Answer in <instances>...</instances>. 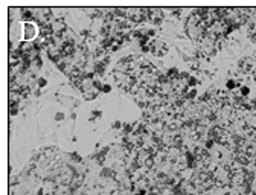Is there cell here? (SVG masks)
I'll use <instances>...</instances> for the list:
<instances>
[{
    "label": "cell",
    "instance_id": "5bb4252c",
    "mask_svg": "<svg viewBox=\"0 0 256 195\" xmlns=\"http://www.w3.org/2000/svg\"><path fill=\"white\" fill-rule=\"evenodd\" d=\"M55 119H56V121H63V119H64V114H63V113H58V114L55 116Z\"/></svg>",
    "mask_w": 256,
    "mask_h": 195
},
{
    "label": "cell",
    "instance_id": "6da1fadb",
    "mask_svg": "<svg viewBox=\"0 0 256 195\" xmlns=\"http://www.w3.org/2000/svg\"><path fill=\"white\" fill-rule=\"evenodd\" d=\"M148 50L156 56H163V55L168 54V44L163 41V40L154 38V40H151V43H149Z\"/></svg>",
    "mask_w": 256,
    "mask_h": 195
},
{
    "label": "cell",
    "instance_id": "7a4b0ae2",
    "mask_svg": "<svg viewBox=\"0 0 256 195\" xmlns=\"http://www.w3.org/2000/svg\"><path fill=\"white\" fill-rule=\"evenodd\" d=\"M238 67H239L242 75H250L253 73V70L256 67V60L251 58V56H245V58H241L239 63H238Z\"/></svg>",
    "mask_w": 256,
    "mask_h": 195
},
{
    "label": "cell",
    "instance_id": "7c38bea8",
    "mask_svg": "<svg viewBox=\"0 0 256 195\" xmlns=\"http://www.w3.org/2000/svg\"><path fill=\"white\" fill-rule=\"evenodd\" d=\"M92 114H93V117H101V116H102V111H99V110H93Z\"/></svg>",
    "mask_w": 256,
    "mask_h": 195
},
{
    "label": "cell",
    "instance_id": "4fadbf2b",
    "mask_svg": "<svg viewBox=\"0 0 256 195\" xmlns=\"http://www.w3.org/2000/svg\"><path fill=\"white\" fill-rule=\"evenodd\" d=\"M72 159H73L75 162H81V157H79V154H76V153L72 154Z\"/></svg>",
    "mask_w": 256,
    "mask_h": 195
},
{
    "label": "cell",
    "instance_id": "3957f363",
    "mask_svg": "<svg viewBox=\"0 0 256 195\" xmlns=\"http://www.w3.org/2000/svg\"><path fill=\"white\" fill-rule=\"evenodd\" d=\"M163 19H165V12L162 9H156V8H149V14H148V20L151 21L153 25H162Z\"/></svg>",
    "mask_w": 256,
    "mask_h": 195
},
{
    "label": "cell",
    "instance_id": "30bf717a",
    "mask_svg": "<svg viewBox=\"0 0 256 195\" xmlns=\"http://www.w3.org/2000/svg\"><path fill=\"white\" fill-rule=\"evenodd\" d=\"M110 92H111V86H110V84H104L101 93H110Z\"/></svg>",
    "mask_w": 256,
    "mask_h": 195
},
{
    "label": "cell",
    "instance_id": "8fae6325",
    "mask_svg": "<svg viewBox=\"0 0 256 195\" xmlns=\"http://www.w3.org/2000/svg\"><path fill=\"white\" fill-rule=\"evenodd\" d=\"M122 127H123V123H122L121 121H116V122L113 123V128H114V130H121Z\"/></svg>",
    "mask_w": 256,
    "mask_h": 195
},
{
    "label": "cell",
    "instance_id": "9a60e30c",
    "mask_svg": "<svg viewBox=\"0 0 256 195\" xmlns=\"http://www.w3.org/2000/svg\"><path fill=\"white\" fill-rule=\"evenodd\" d=\"M38 195H43V189H38Z\"/></svg>",
    "mask_w": 256,
    "mask_h": 195
},
{
    "label": "cell",
    "instance_id": "ba28073f",
    "mask_svg": "<svg viewBox=\"0 0 256 195\" xmlns=\"http://www.w3.org/2000/svg\"><path fill=\"white\" fill-rule=\"evenodd\" d=\"M101 175H102V177H116V174H114L111 169H107V168H105V169H102Z\"/></svg>",
    "mask_w": 256,
    "mask_h": 195
},
{
    "label": "cell",
    "instance_id": "52a82bcc",
    "mask_svg": "<svg viewBox=\"0 0 256 195\" xmlns=\"http://www.w3.org/2000/svg\"><path fill=\"white\" fill-rule=\"evenodd\" d=\"M198 82H200V81H198L197 78L191 76V78L188 79V87H191V88H195V86H198Z\"/></svg>",
    "mask_w": 256,
    "mask_h": 195
},
{
    "label": "cell",
    "instance_id": "8992f818",
    "mask_svg": "<svg viewBox=\"0 0 256 195\" xmlns=\"http://www.w3.org/2000/svg\"><path fill=\"white\" fill-rule=\"evenodd\" d=\"M17 113H19V104H9V114L15 116Z\"/></svg>",
    "mask_w": 256,
    "mask_h": 195
},
{
    "label": "cell",
    "instance_id": "277c9868",
    "mask_svg": "<svg viewBox=\"0 0 256 195\" xmlns=\"http://www.w3.org/2000/svg\"><path fill=\"white\" fill-rule=\"evenodd\" d=\"M35 34H37L35 26L32 23H25V26H23V37H25V40H32L35 37Z\"/></svg>",
    "mask_w": 256,
    "mask_h": 195
},
{
    "label": "cell",
    "instance_id": "5b68a950",
    "mask_svg": "<svg viewBox=\"0 0 256 195\" xmlns=\"http://www.w3.org/2000/svg\"><path fill=\"white\" fill-rule=\"evenodd\" d=\"M98 95H99V92H96L95 88H92V90H89V92H86V93H84V98H86L87 101H93Z\"/></svg>",
    "mask_w": 256,
    "mask_h": 195
},
{
    "label": "cell",
    "instance_id": "9c48e42d",
    "mask_svg": "<svg viewBox=\"0 0 256 195\" xmlns=\"http://www.w3.org/2000/svg\"><path fill=\"white\" fill-rule=\"evenodd\" d=\"M46 84H47V81H46V78H38V79H37V86H38L40 88H43V87H46Z\"/></svg>",
    "mask_w": 256,
    "mask_h": 195
},
{
    "label": "cell",
    "instance_id": "2e32d148",
    "mask_svg": "<svg viewBox=\"0 0 256 195\" xmlns=\"http://www.w3.org/2000/svg\"><path fill=\"white\" fill-rule=\"evenodd\" d=\"M46 195H55V192H47Z\"/></svg>",
    "mask_w": 256,
    "mask_h": 195
}]
</instances>
